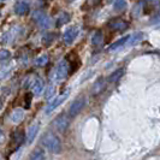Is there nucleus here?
I'll return each instance as SVG.
<instances>
[{
  "instance_id": "3",
  "label": "nucleus",
  "mask_w": 160,
  "mask_h": 160,
  "mask_svg": "<svg viewBox=\"0 0 160 160\" xmlns=\"http://www.w3.org/2000/svg\"><path fill=\"white\" fill-rule=\"evenodd\" d=\"M69 94H70V89H68V90H66V92H64L63 94H60V95L56 96L53 100H51V101L48 102L47 106H46V110H45L46 114H49V113H52L53 111H54V110H56L57 107L59 106V105L62 104V102H64L65 100L68 99Z\"/></svg>"
},
{
  "instance_id": "30",
  "label": "nucleus",
  "mask_w": 160,
  "mask_h": 160,
  "mask_svg": "<svg viewBox=\"0 0 160 160\" xmlns=\"http://www.w3.org/2000/svg\"><path fill=\"white\" fill-rule=\"evenodd\" d=\"M0 160H1V157H0Z\"/></svg>"
},
{
  "instance_id": "28",
  "label": "nucleus",
  "mask_w": 160,
  "mask_h": 160,
  "mask_svg": "<svg viewBox=\"0 0 160 160\" xmlns=\"http://www.w3.org/2000/svg\"><path fill=\"white\" fill-rule=\"evenodd\" d=\"M4 140H5V135H4L2 130L0 129V143H2V142H4Z\"/></svg>"
},
{
  "instance_id": "17",
  "label": "nucleus",
  "mask_w": 160,
  "mask_h": 160,
  "mask_svg": "<svg viewBox=\"0 0 160 160\" xmlns=\"http://www.w3.org/2000/svg\"><path fill=\"white\" fill-rule=\"evenodd\" d=\"M129 38H130V35H127V36H124V38H122L120 40L116 41L114 43H112L111 46H110V51H116V49H118L119 47H122V46H124V45H127V42H128Z\"/></svg>"
},
{
  "instance_id": "9",
  "label": "nucleus",
  "mask_w": 160,
  "mask_h": 160,
  "mask_svg": "<svg viewBox=\"0 0 160 160\" xmlns=\"http://www.w3.org/2000/svg\"><path fill=\"white\" fill-rule=\"evenodd\" d=\"M29 12V5L24 1H18L15 5V13L18 16H24Z\"/></svg>"
},
{
  "instance_id": "8",
  "label": "nucleus",
  "mask_w": 160,
  "mask_h": 160,
  "mask_svg": "<svg viewBox=\"0 0 160 160\" xmlns=\"http://www.w3.org/2000/svg\"><path fill=\"white\" fill-rule=\"evenodd\" d=\"M78 36V28L72 25V27H69L66 28L64 32V35H63V40L66 45H71L73 41L76 40V38Z\"/></svg>"
},
{
  "instance_id": "15",
  "label": "nucleus",
  "mask_w": 160,
  "mask_h": 160,
  "mask_svg": "<svg viewBox=\"0 0 160 160\" xmlns=\"http://www.w3.org/2000/svg\"><path fill=\"white\" fill-rule=\"evenodd\" d=\"M142 38H143V34H142V32H135V34L130 35L127 45H128V46H135V45H137L140 41L142 40Z\"/></svg>"
},
{
  "instance_id": "19",
  "label": "nucleus",
  "mask_w": 160,
  "mask_h": 160,
  "mask_svg": "<svg viewBox=\"0 0 160 160\" xmlns=\"http://www.w3.org/2000/svg\"><path fill=\"white\" fill-rule=\"evenodd\" d=\"M124 71H125V70H124L123 68H122V69H118V70H116V71L113 72L112 75L108 77V82H117V81L123 76Z\"/></svg>"
},
{
  "instance_id": "5",
  "label": "nucleus",
  "mask_w": 160,
  "mask_h": 160,
  "mask_svg": "<svg viewBox=\"0 0 160 160\" xmlns=\"http://www.w3.org/2000/svg\"><path fill=\"white\" fill-rule=\"evenodd\" d=\"M32 19L39 24L42 29H48L52 25V19L47 15H45L42 11H35L32 13Z\"/></svg>"
},
{
  "instance_id": "13",
  "label": "nucleus",
  "mask_w": 160,
  "mask_h": 160,
  "mask_svg": "<svg viewBox=\"0 0 160 160\" xmlns=\"http://www.w3.org/2000/svg\"><path fill=\"white\" fill-rule=\"evenodd\" d=\"M46 159V153L45 151H42L40 148H36L34 149L32 153L29 157V160H45Z\"/></svg>"
},
{
  "instance_id": "11",
  "label": "nucleus",
  "mask_w": 160,
  "mask_h": 160,
  "mask_svg": "<svg viewBox=\"0 0 160 160\" xmlns=\"http://www.w3.org/2000/svg\"><path fill=\"white\" fill-rule=\"evenodd\" d=\"M43 87H45V83H43V81L41 80V78H35V80L32 81V90L34 94H40L41 92L43 90Z\"/></svg>"
},
{
  "instance_id": "14",
  "label": "nucleus",
  "mask_w": 160,
  "mask_h": 160,
  "mask_svg": "<svg viewBox=\"0 0 160 160\" xmlns=\"http://www.w3.org/2000/svg\"><path fill=\"white\" fill-rule=\"evenodd\" d=\"M102 39H104L102 32H101V30H95L94 34L92 35V45H93L94 47H98V46L102 42Z\"/></svg>"
},
{
  "instance_id": "21",
  "label": "nucleus",
  "mask_w": 160,
  "mask_h": 160,
  "mask_svg": "<svg viewBox=\"0 0 160 160\" xmlns=\"http://www.w3.org/2000/svg\"><path fill=\"white\" fill-rule=\"evenodd\" d=\"M48 60H49L48 56L43 54V56L38 57V58L35 59V65H36V66H45L46 64H48Z\"/></svg>"
},
{
  "instance_id": "16",
  "label": "nucleus",
  "mask_w": 160,
  "mask_h": 160,
  "mask_svg": "<svg viewBox=\"0 0 160 160\" xmlns=\"http://www.w3.org/2000/svg\"><path fill=\"white\" fill-rule=\"evenodd\" d=\"M70 15L68 12H62L59 13V16L57 17V25L58 27H62V25H65L66 23L70 22Z\"/></svg>"
},
{
  "instance_id": "22",
  "label": "nucleus",
  "mask_w": 160,
  "mask_h": 160,
  "mask_svg": "<svg viewBox=\"0 0 160 160\" xmlns=\"http://www.w3.org/2000/svg\"><path fill=\"white\" fill-rule=\"evenodd\" d=\"M11 58V52L8 49H0V62H5Z\"/></svg>"
},
{
  "instance_id": "2",
  "label": "nucleus",
  "mask_w": 160,
  "mask_h": 160,
  "mask_svg": "<svg viewBox=\"0 0 160 160\" xmlns=\"http://www.w3.org/2000/svg\"><path fill=\"white\" fill-rule=\"evenodd\" d=\"M70 73V63L68 59H63L62 62H59L57 65L54 75H53V80L54 81H62Z\"/></svg>"
},
{
  "instance_id": "4",
  "label": "nucleus",
  "mask_w": 160,
  "mask_h": 160,
  "mask_svg": "<svg viewBox=\"0 0 160 160\" xmlns=\"http://www.w3.org/2000/svg\"><path fill=\"white\" fill-rule=\"evenodd\" d=\"M53 127L57 131L59 132H65L68 128L70 127V116H66V114H59L57 117L54 122H53Z\"/></svg>"
},
{
  "instance_id": "23",
  "label": "nucleus",
  "mask_w": 160,
  "mask_h": 160,
  "mask_svg": "<svg viewBox=\"0 0 160 160\" xmlns=\"http://www.w3.org/2000/svg\"><path fill=\"white\" fill-rule=\"evenodd\" d=\"M54 40V34H46L43 38H42V43L45 45V46H48V45H51L52 43V41Z\"/></svg>"
},
{
  "instance_id": "29",
  "label": "nucleus",
  "mask_w": 160,
  "mask_h": 160,
  "mask_svg": "<svg viewBox=\"0 0 160 160\" xmlns=\"http://www.w3.org/2000/svg\"><path fill=\"white\" fill-rule=\"evenodd\" d=\"M1 108H2V100L0 99V110H1Z\"/></svg>"
},
{
  "instance_id": "1",
  "label": "nucleus",
  "mask_w": 160,
  "mask_h": 160,
  "mask_svg": "<svg viewBox=\"0 0 160 160\" xmlns=\"http://www.w3.org/2000/svg\"><path fill=\"white\" fill-rule=\"evenodd\" d=\"M41 143L42 146L49 151L51 153H54V154H59L62 152V142H60V138L57 136L56 134L53 132H47L45 134L42 138H41Z\"/></svg>"
},
{
  "instance_id": "26",
  "label": "nucleus",
  "mask_w": 160,
  "mask_h": 160,
  "mask_svg": "<svg viewBox=\"0 0 160 160\" xmlns=\"http://www.w3.org/2000/svg\"><path fill=\"white\" fill-rule=\"evenodd\" d=\"M8 72H10V69H8V68L4 69V70H1V71H0V80H1V78H4V77H6Z\"/></svg>"
},
{
  "instance_id": "7",
  "label": "nucleus",
  "mask_w": 160,
  "mask_h": 160,
  "mask_svg": "<svg viewBox=\"0 0 160 160\" xmlns=\"http://www.w3.org/2000/svg\"><path fill=\"white\" fill-rule=\"evenodd\" d=\"M107 25H108V28L111 30H113V32H124V30L128 29L129 23L127 21L122 19V18H114L112 21H110Z\"/></svg>"
},
{
  "instance_id": "6",
  "label": "nucleus",
  "mask_w": 160,
  "mask_h": 160,
  "mask_svg": "<svg viewBox=\"0 0 160 160\" xmlns=\"http://www.w3.org/2000/svg\"><path fill=\"white\" fill-rule=\"evenodd\" d=\"M84 105H86V98L81 96V98H78V99H76V100L71 104L70 108H69V116H70V117L77 116V114L83 110Z\"/></svg>"
},
{
  "instance_id": "27",
  "label": "nucleus",
  "mask_w": 160,
  "mask_h": 160,
  "mask_svg": "<svg viewBox=\"0 0 160 160\" xmlns=\"http://www.w3.org/2000/svg\"><path fill=\"white\" fill-rule=\"evenodd\" d=\"M53 92H54V87H49L47 90V93H46V99H48L49 96L53 94Z\"/></svg>"
},
{
  "instance_id": "18",
  "label": "nucleus",
  "mask_w": 160,
  "mask_h": 160,
  "mask_svg": "<svg viewBox=\"0 0 160 160\" xmlns=\"http://www.w3.org/2000/svg\"><path fill=\"white\" fill-rule=\"evenodd\" d=\"M127 5H128L127 0H114V2H113V8H114L116 11H123V10L127 8Z\"/></svg>"
},
{
  "instance_id": "25",
  "label": "nucleus",
  "mask_w": 160,
  "mask_h": 160,
  "mask_svg": "<svg viewBox=\"0 0 160 160\" xmlns=\"http://www.w3.org/2000/svg\"><path fill=\"white\" fill-rule=\"evenodd\" d=\"M32 95L30 94V93L25 95V107H27V108H29V107H30V101H32Z\"/></svg>"
},
{
  "instance_id": "24",
  "label": "nucleus",
  "mask_w": 160,
  "mask_h": 160,
  "mask_svg": "<svg viewBox=\"0 0 160 160\" xmlns=\"http://www.w3.org/2000/svg\"><path fill=\"white\" fill-rule=\"evenodd\" d=\"M100 2H101V0H87V1H86V5H87L88 8H93V6L99 5Z\"/></svg>"
},
{
  "instance_id": "20",
  "label": "nucleus",
  "mask_w": 160,
  "mask_h": 160,
  "mask_svg": "<svg viewBox=\"0 0 160 160\" xmlns=\"http://www.w3.org/2000/svg\"><path fill=\"white\" fill-rule=\"evenodd\" d=\"M105 88V83H104V80L102 78H100V80L98 81L95 83V86H94V89H93V94L95 95V94H100Z\"/></svg>"
},
{
  "instance_id": "10",
  "label": "nucleus",
  "mask_w": 160,
  "mask_h": 160,
  "mask_svg": "<svg viewBox=\"0 0 160 160\" xmlns=\"http://www.w3.org/2000/svg\"><path fill=\"white\" fill-rule=\"evenodd\" d=\"M39 129H40V125L38 123L36 124H32V127L28 129V132H27V141H28V143H32V141H34V138L38 135Z\"/></svg>"
},
{
  "instance_id": "12",
  "label": "nucleus",
  "mask_w": 160,
  "mask_h": 160,
  "mask_svg": "<svg viewBox=\"0 0 160 160\" xmlns=\"http://www.w3.org/2000/svg\"><path fill=\"white\" fill-rule=\"evenodd\" d=\"M24 118V111L22 108H16V110H13V112L11 113V116H10V119L12 123H19V122H22Z\"/></svg>"
}]
</instances>
